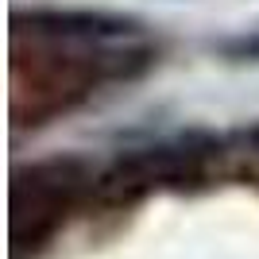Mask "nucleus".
Wrapping results in <instances>:
<instances>
[{
    "label": "nucleus",
    "mask_w": 259,
    "mask_h": 259,
    "mask_svg": "<svg viewBox=\"0 0 259 259\" xmlns=\"http://www.w3.org/2000/svg\"><path fill=\"white\" fill-rule=\"evenodd\" d=\"M16 23H31V31L62 35V39H120L132 35L140 23L116 12H27L16 16Z\"/></svg>",
    "instance_id": "f03ea898"
},
{
    "label": "nucleus",
    "mask_w": 259,
    "mask_h": 259,
    "mask_svg": "<svg viewBox=\"0 0 259 259\" xmlns=\"http://www.w3.org/2000/svg\"><path fill=\"white\" fill-rule=\"evenodd\" d=\"M81 162L74 159H54V162H39L31 170L16 174V194H12V232L23 228L31 221V228L16 236V251L20 248H35L39 240H47L58 225V213H66V205L74 201V190L81 178Z\"/></svg>",
    "instance_id": "f257e3e1"
}]
</instances>
